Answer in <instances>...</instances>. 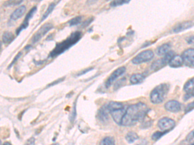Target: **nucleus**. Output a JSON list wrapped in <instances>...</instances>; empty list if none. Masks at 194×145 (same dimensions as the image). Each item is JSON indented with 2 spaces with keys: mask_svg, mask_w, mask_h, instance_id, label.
Here are the masks:
<instances>
[{
  "mask_svg": "<svg viewBox=\"0 0 194 145\" xmlns=\"http://www.w3.org/2000/svg\"><path fill=\"white\" fill-rule=\"evenodd\" d=\"M147 105L138 103L130 105L127 108L126 114L122 119L121 125L124 127H131L138 122L142 121L148 112Z\"/></svg>",
  "mask_w": 194,
  "mask_h": 145,
  "instance_id": "1",
  "label": "nucleus"
},
{
  "mask_svg": "<svg viewBox=\"0 0 194 145\" xmlns=\"http://www.w3.org/2000/svg\"><path fill=\"white\" fill-rule=\"evenodd\" d=\"M82 37V33L80 31H76L72 34L65 40L58 43L49 54L50 57H55L64 53V52L69 49L73 45H75Z\"/></svg>",
  "mask_w": 194,
  "mask_h": 145,
  "instance_id": "2",
  "label": "nucleus"
},
{
  "mask_svg": "<svg viewBox=\"0 0 194 145\" xmlns=\"http://www.w3.org/2000/svg\"><path fill=\"white\" fill-rule=\"evenodd\" d=\"M170 89L169 84L163 83L153 89L150 94V101L153 104L162 103L167 96Z\"/></svg>",
  "mask_w": 194,
  "mask_h": 145,
  "instance_id": "3",
  "label": "nucleus"
},
{
  "mask_svg": "<svg viewBox=\"0 0 194 145\" xmlns=\"http://www.w3.org/2000/svg\"><path fill=\"white\" fill-rule=\"evenodd\" d=\"M154 56L153 52L150 50H146L140 52L137 56L132 59V63L134 65L142 64L145 62L151 61Z\"/></svg>",
  "mask_w": 194,
  "mask_h": 145,
  "instance_id": "4",
  "label": "nucleus"
},
{
  "mask_svg": "<svg viewBox=\"0 0 194 145\" xmlns=\"http://www.w3.org/2000/svg\"><path fill=\"white\" fill-rule=\"evenodd\" d=\"M53 28V25L51 23H45L42 25L40 28L32 36L31 39V41L33 44L37 43L49 31H50Z\"/></svg>",
  "mask_w": 194,
  "mask_h": 145,
  "instance_id": "5",
  "label": "nucleus"
},
{
  "mask_svg": "<svg viewBox=\"0 0 194 145\" xmlns=\"http://www.w3.org/2000/svg\"><path fill=\"white\" fill-rule=\"evenodd\" d=\"M175 122L168 117H163L158 121V127L163 132H167L175 127Z\"/></svg>",
  "mask_w": 194,
  "mask_h": 145,
  "instance_id": "6",
  "label": "nucleus"
},
{
  "mask_svg": "<svg viewBox=\"0 0 194 145\" xmlns=\"http://www.w3.org/2000/svg\"><path fill=\"white\" fill-rule=\"evenodd\" d=\"M126 69L125 67H119L117 69H116L110 75V76L108 79V80L106 81L105 87L109 88L111 85L117 80L118 77H119L120 76H121L122 74H124V72H126Z\"/></svg>",
  "mask_w": 194,
  "mask_h": 145,
  "instance_id": "7",
  "label": "nucleus"
},
{
  "mask_svg": "<svg viewBox=\"0 0 194 145\" xmlns=\"http://www.w3.org/2000/svg\"><path fill=\"white\" fill-rule=\"evenodd\" d=\"M184 64L190 67H194V49L186 50L182 54Z\"/></svg>",
  "mask_w": 194,
  "mask_h": 145,
  "instance_id": "8",
  "label": "nucleus"
},
{
  "mask_svg": "<svg viewBox=\"0 0 194 145\" xmlns=\"http://www.w3.org/2000/svg\"><path fill=\"white\" fill-rule=\"evenodd\" d=\"M36 11H37V7H36V6H34V7H32L30 10V11L29 12L28 14H27V16H25V18L24 19L23 22L22 23V24L20 25L19 27V28L16 30V34L17 35H19V33L21 32L22 30H25V29H26L28 27L29 24V20L32 18V16L35 15V14L36 12Z\"/></svg>",
  "mask_w": 194,
  "mask_h": 145,
  "instance_id": "9",
  "label": "nucleus"
},
{
  "mask_svg": "<svg viewBox=\"0 0 194 145\" xmlns=\"http://www.w3.org/2000/svg\"><path fill=\"white\" fill-rule=\"evenodd\" d=\"M126 110H127V108L124 107L122 109L117 110L113 111V112H110L113 121H114L117 124L121 125L122 119H123V117L126 114Z\"/></svg>",
  "mask_w": 194,
  "mask_h": 145,
  "instance_id": "10",
  "label": "nucleus"
},
{
  "mask_svg": "<svg viewBox=\"0 0 194 145\" xmlns=\"http://www.w3.org/2000/svg\"><path fill=\"white\" fill-rule=\"evenodd\" d=\"M164 107L167 111L173 113H176L181 110V104L177 101L171 100L165 104Z\"/></svg>",
  "mask_w": 194,
  "mask_h": 145,
  "instance_id": "11",
  "label": "nucleus"
},
{
  "mask_svg": "<svg viewBox=\"0 0 194 145\" xmlns=\"http://www.w3.org/2000/svg\"><path fill=\"white\" fill-rule=\"evenodd\" d=\"M26 9H27L26 6L25 5L19 6L18 8H17L12 13V14L10 15V19L12 20L15 21L19 18H21L26 12Z\"/></svg>",
  "mask_w": 194,
  "mask_h": 145,
  "instance_id": "12",
  "label": "nucleus"
},
{
  "mask_svg": "<svg viewBox=\"0 0 194 145\" xmlns=\"http://www.w3.org/2000/svg\"><path fill=\"white\" fill-rule=\"evenodd\" d=\"M184 64L183 59L181 56L175 55L173 56L170 62L168 63V65L170 67L172 68H179Z\"/></svg>",
  "mask_w": 194,
  "mask_h": 145,
  "instance_id": "13",
  "label": "nucleus"
},
{
  "mask_svg": "<svg viewBox=\"0 0 194 145\" xmlns=\"http://www.w3.org/2000/svg\"><path fill=\"white\" fill-rule=\"evenodd\" d=\"M109 113V110L107 108V105H104L98 110V117L100 121L102 123H105L108 120V114Z\"/></svg>",
  "mask_w": 194,
  "mask_h": 145,
  "instance_id": "14",
  "label": "nucleus"
},
{
  "mask_svg": "<svg viewBox=\"0 0 194 145\" xmlns=\"http://www.w3.org/2000/svg\"><path fill=\"white\" fill-rule=\"evenodd\" d=\"M168 63V61H167L164 57H163L162 59H158V60L153 62L151 66V69L153 70L156 71L163 68L164 67H165L166 65Z\"/></svg>",
  "mask_w": 194,
  "mask_h": 145,
  "instance_id": "15",
  "label": "nucleus"
},
{
  "mask_svg": "<svg viewBox=\"0 0 194 145\" xmlns=\"http://www.w3.org/2000/svg\"><path fill=\"white\" fill-rule=\"evenodd\" d=\"M193 25V23L192 22H186L179 24L178 25L175 26V27L173 29V32L177 33L180 32L183 30H185L189 28H191Z\"/></svg>",
  "mask_w": 194,
  "mask_h": 145,
  "instance_id": "16",
  "label": "nucleus"
},
{
  "mask_svg": "<svg viewBox=\"0 0 194 145\" xmlns=\"http://www.w3.org/2000/svg\"><path fill=\"white\" fill-rule=\"evenodd\" d=\"M145 80V77L141 74H133L130 79V83L133 84H140L144 81Z\"/></svg>",
  "mask_w": 194,
  "mask_h": 145,
  "instance_id": "17",
  "label": "nucleus"
},
{
  "mask_svg": "<svg viewBox=\"0 0 194 145\" xmlns=\"http://www.w3.org/2000/svg\"><path fill=\"white\" fill-rule=\"evenodd\" d=\"M124 107L122 103L116 101H111L107 104V108H108V110H109V113L113 111L122 109Z\"/></svg>",
  "mask_w": 194,
  "mask_h": 145,
  "instance_id": "18",
  "label": "nucleus"
},
{
  "mask_svg": "<svg viewBox=\"0 0 194 145\" xmlns=\"http://www.w3.org/2000/svg\"><path fill=\"white\" fill-rule=\"evenodd\" d=\"M171 49V46L170 44L166 43V44H164L157 49V54H159V56H164L166 55L167 53Z\"/></svg>",
  "mask_w": 194,
  "mask_h": 145,
  "instance_id": "19",
  "label": "nucleus"
},
{
  "mask_svg": "<svg viewBox=\"0 0 194 145\" xmlns=\"http://www.w3.org/2000/svg\"><path fill=\"white\" fill-rule=\"evenodd\" d=\"M125 139L128 143L131 144L135 142L137 140H138V136L137 134L134 132V131H130V132H128L126 135Z\"/></svg>",
  "mask_w": 194,
  "mask_h": 145,
  "instance_id": "20",
  "label": "nucleus"
},
{
  "mask_svg": "<svg viewBox=\"0 0 194 145\" xmlns=\"http://www.w3.org/2000/svg\"><path fill=\"white\" fill-rule=\"evenodd\" d=\"M14 39V34L11 32H5L2 36V41L5 44H9Z\"/></svg>",
  "mask_w": 194,
  "mask_h": 145,
  "instance_id": "21",
  "label": "nucleus"
},
{
  "mask_svg": "<svg viewBox=\"0 0 194 145\" xmlns=\"http://www.w3.org/2000/svg\"><path fill=\"white\" fill-rule=\"evenodd\" d=\"M194 88V77L190 79L186 83L184 86V90L187 94H190Z\"/></svg>",
  "mask_w": 194,
  "mask_h": 145,
  "instance_id": "22",
  "label": "nucleus"
},
{
  "mask_svg": "<svg viewBox=\"0 0 194 145\" xmlns=\"http://www.w3.org/2000/svg\"><path fill=\"white\" fill-rule=\"evenodd\" d=\"M99 145H115V141L113 137H105L101 140Z\"/></svg>",
  "mask_w": 194,
  "mask_h": 145,
  "instance_id": "23",
  "label": "nucleus"
},
{
  "mask_svg": "<svg viewBox=\"0 0 194 145\" xmlns=\"http://www.w3.org/2000/svg\"><path fill=\"white\" fill-rule=\"evenodd\" d=\"M55 3H51L49 5L47 9L45 12L44 13L43 16H42V19H41V22H43V20H45V19L49 16V14L52 12L53 9H55Z\"/></svg>",
  "mask_w": 194,
  "mask_h": 145,
  "instance_id": "24",
  "label": "nucleus"
},
{
  "mask_svg": "<svg viewBox=\"0 0 194 145\" xmlns=\"http://www.w3.org/2000/svg\"><path fill=\"white\" fill-rule=\"evenodd\" d=\"M82 19V16H78L75 17V18H73L72 19H71V20L69 22V23L70 26L77 25L81 23Z\"/></svg>",
  "mask_w": 194,
  "mask_h": 145,
  "instance_id": "25",
  "label": "nucleus"
},
{
  "mask_svg": "<svg viewBox=\"0 0 194 145\" xmlns=\"http://www.w3.org/2000/svg\"><path fill=\"white\" fill-rule=\"evenodd\" d=\"M129 2L125 1V0H118V1H113L110 3L111 6H118L120 5H122L124 3H128Z\"/></svg>",
  "mask_w": 194,
  "mask_h": 145,
  "instance_id": "26",
  "label": "nucleus"
},
{
  "mask_svg": "<svg viewBox=\"0 0 194 145\" xmlns=\"http://www.w3.org/2000/svg\"><path fill=\"white\" fill-rule=\"evenodd\" d=\"M76 103H75L74 107H73L72 110L71 112V113L70 114L69 116V121L71 122H73L75 121V118H76Z\"/></svg>",
  "mask_w": 194,
  "mask_h": 145,
  "instance_id": "27",
  "label": "nucleus"
},
{
  "mask_svg": "<svg viewBox=\"0 0 194 145\" xmlns=\"http://www.w3.org/2000/svg\"><path fill=\"white\" fill-rule=\"evenodd\" d=\"M165 132H163V131H156V132H155L154 134H153L152 136H151V138L154 141H157L158 139H159L160 137H161L163 134H164Z\"/></svg>",
  "mask_w": 194,
  "mask_h": 145,
  "instance_id": "28",
  "label": "nucleus"
},
{
  "mask_svg": "<svg viewBox=\"0 0 194 145\" xmlns=\"http://www.w3.org/2000/svg\"><path fill=\"white\" fill-rule=\"evenodd\" d=\"M193 109H194V101L190 103V104H188L185 108V112L188 113L189 112L192 111Z\"/></svg>",
  "mask_w": 194,
  "mask_h": 145,
  "instance_id": "29",
  "label": "nucleus"
},
{
  "mask_svg": "<svg viewBox=\"0 0 194 145\" xmlns=\"http://www.w3.org/2000/svg\"><path fill=\"white\" fill-rule=\"evenodd\" d=\"M65 80V77H62V78H60V79H58V80H56L55 81H53V82H52L51 83H50V84H49L47 86V87H52V86H54V85H56V84H58V83H61V82H62L64 80Z\"/></svg>",
  "mask_w": 194,
  "mask_h": 145,
  "instance_id": "30",
  "label": "nucleus"
},
{
  "mask_svg": "<svg viewBox=\"0 0 194 145\" xmlns=\"http://www.w3.org/2000/svg\"><path fill=\"white\" fill-rule=\"evenodd\" d=\"M186 140L188 141H192L194 140V130L192 131L186 137Z\"/></svg>",
  "mask_w": 194,
  "mask_h": 145,
  "instance_id": "31",
  "label": "nucleus"
},
{
  "mask_svg": "<svg viewBox=\"0 0 194 145\" xmlns=\"http://www.w3.org/2000/svg\"><path fill=\"white\" fill-rule=\"evenodd\" d=\"M35 139L34 137H31L27 142L25 143V145H35Z\"/></svg>",
  "mask_w": 194,
  "mask_h": 145,
  "instance_id": "32",
  "label": "nucleus"
},
{
  "mask_svg": "<svg viewBox=\"0 0 194 145\" xmlns=\"http://www.w3.org/2000/svg\"><path fill=\"white\" fill-rule=\"evenodd\" d=\"M22 52H19V54H17V55L16 56L15 58L14 59V60H13V61H12L11 64H10V65H9V68H10V67H12V66L13 65H14V63H16V61L18 60V59H19V58L20 57V56H22Z\"/></svg>",
  "mask_w": 194,
  "mask_h": 145,
  "instance_id": "33",
  "label": "nucleus"
},
{
  "mask_svg": "<svg viewBox=\"0 0 194 145\" xmlns=\"http://www.w3.org/2000/svg\"><path fill=\"white\" fill-rule=\"evenodd\" d=\"M93 69V68H88V69H85V70H82V72H79V73L77 74V76H82V75H84V74H86L87 72H89V71L92 70Z\"/></svg>",
  "mask_w": 194,
  "mask_h": 145,
  "instance_id": "34",
  "label": "nucleus"
},
{
  "mask_svg": "<svg viewBox=\"0 0 194 145\" xmlns=\"http://www.w3.org/2000/svg\"><path fill=\"white\" fill-rule=\"evenodd\" d=\"M93 19V18H89V19H88V20H86V21H85L83 23H82V28H84V27H87V26L88 25H89L92 22V20Z\"/></svg>",
  "mask_w": 194,
  "mask_h": 145,
  "instance_id": "35",
  "label": "nucleus"
},
{
  "mask_svg": "<svg viewBox=\"0 0 194 145\" xmlns=\"http://www.w3.org/2000/svg\"><path fill=\"white\" fill-rule=\"evenodd\" d=\"M186 41L188 44L194 45V36H190L186 38Z\"/></svg>",
  "mask_w": 194,
  "mask_h": 145,
  "instance_id": "36",
  "label": "nucleus"
},
{
  "mask_svg": "<svg viewBox=\"0 0 194 145\" xmlns=\"http://www.w3.org/2000/svg\"><path fill=\"white\" fill-rule=\"evenodd\" d=\"M188 94L190 96V97H191V96L194 97V88L193 89V90L190 92V94Z\"/></svg>",
  "mask_w": 194,
  "mask_h": 145,
  "instance_id": "37",
  "label": "nucleus"
},
{
  "mask_svg": "<svg viewBox=\"0 0 194 145\" xmlns=\"http://www.w3.org/2000/svg\"><path fill=\"white\" fill-rule=\"evenodd\" d=\"M3 145H12L10 143H8V142H5L4 143V144Z\"/></svg>",
  "mask_w": 194,
  "mask_h": 145,
  "instance_id": "38",
  "label": "nucleus"
},
{
  "mask_svg": "<svg viewBox=\"0 0 194 145\" xmlns=\"http://www.w3.org/2000/svg\"><path fill=\"white\" fill-rule=\"evenodd\" d=\"M51 145H59V144L58 143H55V144H52Z\"/></svg>",
  "mask_w": 194,
  "mask_h": 145,
  "instance_id": "39",
  "label": "nucleus"
}]
</instances>
